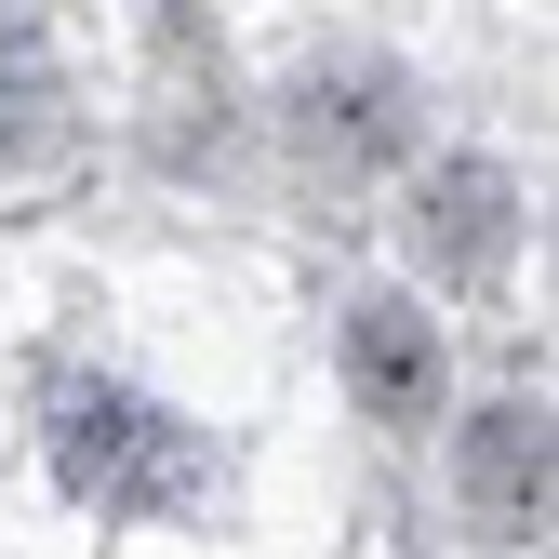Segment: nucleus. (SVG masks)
<instances>
[{
  "mask_svg": "<svg viewBox=\"0 0 559 559\" xmlns=\"http://www.w3.org/2000/svg\"><path fill=\"white\" fill-rule=\"evenodd\" d=\"M53 466H67V493L107 507V520H174L200 479H214L200 427H174V413L133 400V386H67L53 400Z\"/></svg>",
  "mask_w": 559,
  "mask_h": 559,
  "instance_id": "nucleus-1",
  "label": "nucleus"
},
{
  "mask_svg": "<svg viewBox=\"0 0 559 559\" xmlns=\"http://www.w3.org/2000/svg\"><path fill=\"white\" fill-rule=\"evenodd\" d=\"M453 479H466V520L493 533V546H533V533H546V413H533V400H493V413L466 427Z\"/></svg>",
  "mask_w": 559,
  "mask_h": 559,
  "instance_id": "nucleus-2",
  "label": "nucleus"
},
{
  "mask_svg": "<svg viewBox=\"0 0 559 559\" xmlns=\"http://www.w3.org/2000/svg\"><path fill=\"white\" fill-rule=\"evenodd\" d=\"M346 386H360L386 427H427V413H440V333H427V307L373 294L360 320H346Z\"/></svg>",
  "mask_w": 559,
  "mask_h": 559,
  "instance_id": "nucleus-3",
  "label": "nucleus"
},
{
  "mask_svg": "<svg viewBox=\"0 0 559 559\" xmlns=\"http://www.w3.org/2000/svg\"><path fill=\"white\" fill-rule=\"evenodd\" d=\"M413 227H427V266L440 280H493L507 266V227H520V187L493 160H440L427 200H413Z\"/></svg>",
  "mask_w": 559,
  "mask_h": 559,
  "instance_id": "nucleus-4",
  "label": "nucleus"
}]
</instances>
